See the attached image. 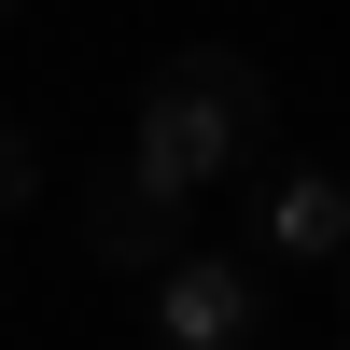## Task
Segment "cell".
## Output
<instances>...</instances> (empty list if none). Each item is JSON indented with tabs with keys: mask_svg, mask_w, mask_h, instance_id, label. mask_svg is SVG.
I'll return each mask as SVG.
<instances>
[{
	"mask_svg": "<svg viewBox=\"0 0 350 350\" xmlns=\"http://www.w3.org/2000/svg\"><path fill=\"white\" fill-rule=\"evenodd\" d=\"M252 140H267V70H252V56H224V42L154 56V84H140V112H126V168L168 211H196Z\"/></svg>",
	"mask_w": 350,
	"mask_h": 350,
	"instance_id": "cell-1",
	"label": "cell"
},
{
	"mask_svg": "<svg viewBox=\"0 0 350 350\" xmlns=\"http://www.w3.org/2000/svg\"><path fill=\"white\" fill-rule=\"evenodd\" d=\"M267 336V267L252 252H183L154 280V350H252Z\"/></svg>",
	"mask_w": 350,
	"mask_h": 350,
	"instance_id": "cell-2",
	"label": "cell"
},
{
	"mask_svg": "<svg viewBox=\"0 0 350 350\" xmlns=\"http://www.w3.org/2000/svg\"><path fill=\"white\" fill-rule=\"evenodd\" d=\"M70 224H84V267H126V280H168V267L196 252V239H183V211H168L126 154L84 168V211H70Z\"/></svg>",
	"mask_w": 350,
	"mask_h": 350,
	"instance_id": "cell-3",
	"label": "cell"
},
{
	"mask_svg": "<svg viewBox=\"0 0 350 350\" xmlns=\"http://www.w3.org/2000/svg\"><path fill=\"white\" fill-rule=\"evenodd\" d=\"M252 224H267V267H350V168H280Z\"/></svg>",
	"mask_w": 350,
	"mask_h": 350,
	"instance_id": "cell-4",
	"label": "cell"
},
{
	"mask_svg": "<svg viewBox=\"0 0 350 350\" xmlns=\"http://www.w3.org/2000/svg\"><path fill=\"white\" fill-rule=\"evenodd\" d=\"M0 196H14V211H42V126L0 140Z\"/></svg>",
	"mask_w": 350,
	"mask_h": 350,
	"instance_id": "cell-5",
	"label": "cell"
},
{
	"mask_svg": "<svg viewBox=\"0 0 350 350\" xmlns=\"http://www.w3.org/2000/svg\"><path fill=\"white\" fill-rule=\"evenodd\" d=\"M336 308H350V267H336Z\"/></svg>",
	"mask_w": 350,
	"mask_h": 350,
	"instance_id": "cell-6",
	"label": "cell"
}]
</instances>
